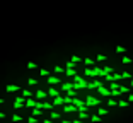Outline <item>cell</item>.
Segmentation results:
<instances>
[{"label": "cell", "instance_id": "1", "mask_svg": "<svg viewBox=\"0 0 133 123\" xmlns=\"http://www.w3.org/2000/svg\"><path fill=\"white\" fill-rule=\"evenodd\" d=\"M73 89H77V91H80V89H87V82L84 81L80 75H73Z\"/></svg>", "mask_w": 133, "mask_h": 123}, {"label": "cell", "instance_id": "2", "mask_svg": "<svg viewBox=\"0 0 133 123\" xmlns=\"http://www.w3.org/2000/svg\"><path fill=\"white\" fill-rule=\"evenodd\" d=\"M101 99L94 97V96H85V106H99Z\"/></svg>", "mask_w": 133, "mask_h": 123}, {"label": "cell", "instance_id": "3", "mask_svg": "<svg viewBox=\"0 0 133 123\" xmlns=\"http://www.w3.org/2000/svg\"><path fill=\"white\" fill-rule=\"evenodd\" d=\"M97 92H99L101 96H106V97H111V89H109V87H106L104 84L97 87Z\"/></svg>", "mask_w": 133, "mask_h": 123}, {"label": "cell", "instance_id": "4", "mask_svg": "<svg viewBox=\"0 0 133 123\" xmlns=\"http://www.w3.org/2000/svg\"><path fill=\"white\" fill-rule=\"evenodd\" d=\"M62 79H58L56 75H48L46 77V84H50V85H55V84H60Z\"/></svg>", "mask_w": 133, "mask_h": 123}, {"label": "cell", "instance_id": "5", "mask_svg": "<svg viewBox=\"0 0 133 123\" xmlns=\"http://www.w3.org/2000/svg\"><path fill=\"white\" fill-rule=\"evenodd\" d=\"M22 104H26V97H24V96L15 97V104H14V108H15V109H19V108H22Z\"/></svg>", "mask_w": 133, "mask_h": 123}, {"label": "cell", "instance_id": "6", "mask_svg": "<svg viewBox=\"0 0 133 123\" xmlns=\"http://www.w3.org/2000/svg\"><path fill=\"white\" fill-rule=\"evenodd\" d=\"M72 104H75L77 108H82V106H85V99H79L75 96V97H72Z\"/></svg>", "mask_w": 133, "mask_h": 123}, {"label": "cell", "instance_id": "7", "mask_svg": "<svg viewBox=\"0 0 133 123\" xmlns=\"http://www.w3.org/2000/svg\"><path fill=\"white\" fill-rule=\"evenodd\" d=\"M5 91H7V92H17V91H21V85H17V84H9V85L5 87Z\"/></svg>", "mask_w": 133, "mask_h": 123}, {"label": "cell", "instance_id": "8", "mask_svg": "<svg viewBox=\"0 0 133 123\" xmlns=\"http://www.w3.org/2000/svg\"><path fill=\"white\" fill-rule=\"evenodd\" d=\"M99 85H102L101 81H92V82H87V89H97Z\"/></svg>", "mask_w": 133, "mask_h": 123}, {"label": "cell", "instance_id": "9", "mask_svg": "<svg viewBox=\"0 0 133 123\" xmlns=\"http://www.w3.org/2000/svg\"><path fill=\"white\" fill-rule=\"evenodd\" d=\"M34 96H36L38 101H41V99H46V97H48V92H44V91H38Z\"/></svg>", "mask_w": 133, "mask_h": 123}, {"label": "cell", "instance_id": "10", "mask_svg": "<svg viewBox=\"0 0 133 123\" xmlns=\"http://www.w3.org/2000/svg\"><path fill=\"white\" fill-rule=\"evenodd\" d=\"M60 104H65V99H63L62 96H56V97L53 99V106H60Z\"/></svg>", "mask_w": 133, "mask_h": 123}, {"label": "cell", "instance_id": "11", "mask_svg": "<svg viewBox=\"0 0 133 123\" xmlns=\"http://www.w3.org/2000/svg\"><path fill=\"white\" fill-rule=\"evenodd\" d=\"M31 115L38 118V116H41V115H43V111H41V108H36V106H34V108H31Z\"/></svg>", "mask_w": 133, "mask_h": 123}, {"label": "cell", "instance_id": "12", "mask_svg": "<svg viewBox=\"0 0 133 123\" xmlns=\"http://www.w3.org/2000/svg\"><path fill=\"white\" fill-rule=\"evenodd\" d=\"M48 96H50V97H56V96H60V92H58V91L51 85V87H50V91H48Z\"/></svg>", "mask_w": 133, "mask_h": 123}, {"label": "cell", "instance_id": "13", "mask_svg": "<svg viewBox=\"0 0 133 123\" xmlns=\"http://www.w3.org/2000/svg\"><path fill=\"white\" fill-rule=\"evenodd\" d=\"M26 106H27V108H34V106H36V99H33V97H26Z\"/></svg>", "mask_w": 133, "mask_h": 123}, {"label": "cell", "instance_id": "14", "mask_svg": "<svg viewBox=\"0 0 133 123\" xmlns=\"http://www.w3.org/2000/svg\"><path fill=\"white\" fill-rule=\"evenodd\" d=\"M63 111H65V113H72V111H77V106H75V104H68V106H66V104H65Z\"/></svg>", "mask_w": 133, "mask_h": 123}, {"label": "cell", "instance_id": "15", "mask_svg": "<svg viewBox=\"0 0 133 123\" xmlns=\"http://www.w3.org/2000/svg\"><path fill=\"white\" fill-rule=\"evenodd\" d=\"M77 111H79V118L80 120H87L89 118V113L87 111H84V109H77Z\"/></svg>", "mask_w": 133, "mask_h": 123}, {"label": "cell", "instance_id": "16", "mask_svg": "<svg viewBox=\"0 0 133 123\" xmlns=\"http://www.w3.org/2000/svg\"><path fill=\"white\" fill-rule=\"evenodd\" d=\"M118 106H120V108H128V106H130V101H128V99H126V101H125V99H120V101H118Z\"/></svg>", "mask_w": 133, "mask_h": 123}, {"label": "cell", "instance_id": "17", "mask_svg": "<svg viewBox=\"0 0 133 123\" xmlns=\"http://www.w3.org/2000/svg\"><path fill=\"white\" fill-rule=\"evenodd\" d=\"M84 63H85L87 67H92V65H94V58H91V56H87V58H84Z\"/></svg>", "mask_w": 133, "mask_h": 123}, {"label": "cell", "instance_id": "18", "mask_svg": "<svg viewBox=\"0 0 133 123\" xmlns=\"http://www.w3.org/2000/svg\"><path fill=\"white\" fill-rule=\"evenodd\" d=\"M77 94H79L77 89H68V91H66V96H70V97H75Z\"/></svg>", "mask_w": 133, "mask_h": 123}, {"label": "cell", "instance_id": "19", "mask_svg": "<svg viewBox=\"0 0 133 123\" xmlns=\"http://www.w3.org/2000/svg\"><path fill=\"white\" fill-rule=\"evenodd\" d=\"M50 118H51V120H60V118H62V115H60L58 111H51V115H50Z\"/></svg>", "mask_w": 133, "mask_h": 123}, {"label": "cell", "instance_id": "20", "mask_svg": "<svg viewBox=\"0 0 133 123\" xmlns=\"http://www.w3.org/2000/svg\"><path fill=\"white\" fill-rule=\"evenodd\" d=\"M62 89H63V91H68V89H73V84H70V82H63V84H62Z\"/></svg>", "mask_w": 133, "mask_h": 123}, {"label": "cell", "instance_id": "21", "mask_svg": "<svg viewBox=\"0 0 133 123\" xmlns=\"http://www.w3.org/2000/svg\"><path fill=\"white\" fill-rule=\"evenodd\" d=\"M120 92H121V94H130V87H126V85H120Z\"/></svg>", "mask_w": 133, "mask_h": 123}, {"label": "cell", "instance_id": "22", "mask_svg": "<svg viewBox=\"0 0 133 123\" xmlns=\"http://www.w3.org/2000/svg\"><path fill=\"white\" fill-rule=\"evenodd\" d=\"M22 96H24V97H33L34 94L29 91V89H22Z\"/></svg>", "mask_w": 133, "mask_h": 123}, {"label": "cell", "instance_id": "23", "mask_svg": "<svg viewBox=\"0 0 133 123\" xmlns=\"http://www.w3.org/2000/svg\"><path fill=\"white\" fill-rule=\"evenodd\" d=\"M133 60L130 56H121V63H125V65H128V63H132Z\"/></svg>", "mask_w": 133, "mask_h": 123}, {"label": "cell", "instance_id": "24", "mask_svg": "<svg viewBox=\"0 0 133 123\" xmlns=\"http://www.w3.org/2000/svg\"><path fill=\"white\" fill-rule=\"evenodd\" d=\"M91 120H92V122H96V123H99L101 120H102V116H99V115L96 113V115H92V116H91Z\"/></svg>", "mask_w": 133, "mask_h": 123}, {"label": "cell", "instance_id": "25", "mask_svg": "<svg viewBox=\"0 0 133 123\" xmlns=\"http://www.w3.org/2000/svg\"><path fill=\"white\" fill-rule=\"evenodd\" d=\"M70 60H72L73 63H80V62H82V58H80V56H77V55H72V58H70Z\"/></svg>", "mask_w": 133, "mask_h": 123}, {"label": "cell", "instance_id": "26", "mask_svg": "<svg viewBox=\"0 0 133 123\" xmlns=\"http://www.w3.org/2000/svg\"><path fill=\"white\" fill-rule=\"evenodd\" d=\"M107 104H109V108H113V106H118V101H114V99L107 97Z\"/></svg>", "mask_w": 133, "mask_h": 123}, {"label": "cell", "instance_id": "27", "mask_svg": "<svg viewBox=\"0 0 133 123\" xmlns=\"http://www.w3.org/2000/svg\"><path fill=\"white\" fill-rule=\"evenodd\" d=\"M97 115H99V116H104V115H107V109H106V108H99V109H97Z\"/></svg>", "mask_w": 133, "mask_h": 123}, {"label": "cell", "instance_id": "28", "mask_svg": "<svg viewBox=\"0 0 133 123\" xmlns=\"http://www.w3.org/2000/svg\"><path fill=\"white\" fill-rule=\"evenodd\" d=\"M125 51H126V48H125V46H121V44H118V46H116V53H125Z\"/></svg>", "mask_w": 133, "mask_h": 123}, {"label": "cell", "instance_id": "29", "mask_svg": "<svg viewBox=\"0 0 133 123\" xmlns=\"http://www.w3.org/2000/svg\"><path fill=\"white\" fill-rule=\"evenodd\" d=\"M65 72H66V75H68V77H73V75H75V74H77V72H75V70H73V68H66Z\"/></svg>", "mask_w": 133, "mask_h": 123}, {"label": "cell", "instance_id": "30", "mask_svg": "<svg viewBox=\"0 0 133 123\" xmlns=\"http://www.w3.org/2000/svg\"><path fill=\"white\" fill-rule=\"evenodd\" d=\"M53 72H55V74H62V72H65V68H62V67H55Z\"/></svg>", "mask_w": 133, "mask_h": 123}, {"label": "cell", "instance_id": "31", "mask_svg": "<svg viewBox=\"0 0 133 123\" xmlns=\"http://www.w3.org/2000/svg\"><path fill=\"white\" fill-rule=\"evenodd\" d=\"M114 72V68H111V67H104V75L106 74H113Z\"/></svg>", "mask_w": 133, "mask_h": 123}, {"label": "cell", "instance_id": "32", "mask_svg": "<svg viewBox=\"0 0 133 123\" xmlns=\"http://www.w3.org/2000/svg\"><path fill=\"white\" fill-rule=\"evenodd\" d=\"M39 74H41L43 77H48V75H50V70H44V68H41V70H39Z\"/></svg>", "mask_w": 133, "mask_h": 123}, {"label": "cell", "instance_id": "33", "mask_svg": "<svg viewBox=\"0 0 133 123\" xmlns=\"http://www.w3.org/2000/svg\"><path fill=\"white\" fill-rule=\"evenodd\" d=\"M121 77H123V79H128V81H130V79H132V74H130V72H123V74H121Z\"/></svg>", "mask_w": 133, "mask_h": 123}, {"label": "cell", "instance_id": "34", "mask_svg": "<svg viewBox=\"0 0 133 123\" xmlns=\"http://www.w3.org/2000/svg\"><path fill=\"white\" fill-rule=\"evenodd\" d=\"M43 109H53V104H50V103H43Z\"/></svg>", "mask_w": 133, "mask_h": 123}, {"label": "cell", "instance_id": "35", "mask_svg": "<svg viewBox=\"0 0 133 123\" xmlns=\"http://www.w3.org/2000/svg\"><path fill=\"white\" fill-rule=\"evenodd\" d=\"M12 120L14 122H22V116L21 115H12Z\"/></svg>", "mask_w": 133, "mask_h": 123}, {"label": "cell", "instance_id": "36", "mask_svg": "<svg viewBox=\"0 0 133 123\" xmlns=\"http://www.w3.org/2000/svg\"><path fill=\"white\" fill-rule=\"evenodd\" d=\"M27 122H29V123H38V122H39V120H38L36 116H33V115H31V116L27 118Z\"/></svg>", "mask_w": 133, "mask_h": 123}, {"label": "cell", "instance_id": "37", "mask_svg": "<svg viewBox=\"0 0 133 123\" xmlns=\"http://www.w3.org/2000/svg\"><path fill=\"white\" fill-rule=\"evenodd\" d=\"M27 68H29V70H33V68H38V65H36L34 62H29V63H27Z\"/></svg>", "mask_w": 133, "mask_h": 123}, {"label": "cell", "instance_id": "38", "mask_svg": "<svg viewBox=\"0 0 133 123\" xmlns=\"http://www.w3.org/2000/svg\"><path fill=\"white\" fill-rule=\"evenodd\" d=\"M96 60H97V62H104V60H106V56H104V55H97V56H96Z\"/></svg>", "mask_w": 133, "mask_h": 123}, {"label": "cell", "instance_id": "39", "mask_svg": "<svg viewBox=\"0 0 133 123\" xmlns=\"http://www.w3.org/2000/svg\"><path fill=\"white\" fill-rule=\"evenodd\" d=\"M27 84H29V85H34V84H38V81H36V79H27Z\"/></svg>", "mask_w": 133, "mask_h": 123}, {"label": "cell", "instance_id": "40", "mask_svg": "<svg viewBox=\"0 0 133 123\" xmlns=\"http://www.w3.org/2000/svg\"><path fill=\"white\" fill-rule=\"evenodd\" d=\"M128 101H130V103H133V94H128Z\"/></svg>", "mask_w": 133, "mask_h": 123}, {"label": "cell", "instance_id": "41", "mask_svg": "<svg viewBox=\"0 0 133 123\" xmlns=\"http://www.w3.org/2000/svg\"><path fill=\"white\" fill-rule=\"evenodd\" d=\"M72 123H82V120H80V118H77V120H73Z\"/></svg>", "mask_w": 133, "mask_h": 123}, {"label": "cell", "instance_id": "42", "mask_svg": "<svg viewBox=\"0 0 133 123\" xmlns=\"http://www.w3.org/2000/svg\"><path fill=\"white\" fill-rule=\"evenodd\" d=\"M43 123H53V120L50 118V120H44V122H43Z\"/></svg>", "mask_w": 133, "mask_h": 123}, {"label": "cell", "instance_id": "43", "mask_svg": "<svg viewBox=\"0 0 133 123\" xmlns=\"http://www.w3.org/2000/svg\"><path fill=\"white\" fill-rule=\"evenodd\" d=\"M0 118H5V113H2V111H0Z\"/></svg>", "mask_w": 133, "mask_h": 123}, {"label": "cell", "instance_id": "44", "mask_svg": "<svg viewBox=\"0 0 133 123\" xmlns=\"http://www.w3.org/2000/svg\"><path fill=\"white\" fill-rule=\"evenodd\" d=\"M62 123H72L70 120H62Z\"/></svg>", "mask_w": 133, "mask_h": 123}, {"label": "cell", "instance_id": "45", "mask_svg": "<svg viewBox=\"0 0 133 123\" xmlns=\"http://www.w3.org/2000/svg\"><path fill=\"white\" fill-rule=\"evenodd\" d=\"M130 85H132V87H133V79H130Z\"/></svg>", "mask_w": 133, "mask_h": 123}, {"label": "cell", "instance_id": "46", "mask_svg": "<svg viewBox=\"0 0 133 123\" xmlns=\"http://www.w3.org/2000/svg\"><path fill=\"white\" fill-rule=\"evenodd\" d=\"M2 103H3V97H0V104H2Z\"/></svg>", "mask_w": 133, "mask_h": 123}]
</instances>
